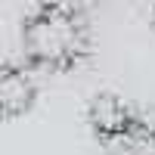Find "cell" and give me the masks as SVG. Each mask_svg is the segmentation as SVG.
Instances as JSON below:
<instances>
[{
	"instance_id": "cell-1",
	"label": "cell",
	"mask_w": 155,
	"mask_h": 155,
	"mask_svg": "<svg viewBox=\"0 0 155 155\" xmlns=\"http://www.w3.org/2000/svg\"><path fill=\"white\" fill-rule=\"evenodd\" d=\"M22 47L34 65L65 68L84 53V28L71 9L44 6L25 22Z\"/></svg>"
},
{
	"instance_id": "cell-2",
	"label": "cell",
	"mask_w": 155,
	"mask_h": 155,
	"mask_svg": "<svg viewBox=\"0 0 155 155\" xmlns=\"http://www.w3.org/2000/svg\"><path fill=\"white\" fill-rule=\"evenodd\" d=\"M37 96V84L28 68L0 62V118H16L28 112Z\"/></svg>"
},
{
	"instance_id": "cell-3",
	"label": "cell",
	"mask_w": 155,
	"mask_h": 155,
	"mask_svg": "<svg viewBox=\"0 0 155 155\" xmlns=\"http://www.w3.org/2000/svg\"><path fill=\"white\" fill-rule=\"evenodd\" d=\"M87 115H90V124H93L106 140H118V137L130 134L134 127H137L130 106H127L121 96H115V93H99V96H93Z\"/></svg>"
},
{
	"instance_id": "cell-4",
	"label": "cell",
	"mask_w": 155,
	"mask_h": 155,
	"mask_svg": "<svg viewBox=\"0 0 155 155\" xmlns=\"http://www.w3.org/2000/svg\"><path fill=\"white\" fill-rule=\"evenodd\" d=\"M134 130H137V127H134ZM134 130L118 137V140H112V143L118 146V155H155V140L149 134L134 137Z\"/></svg>"
}]
</instances>
